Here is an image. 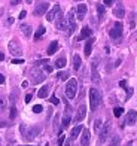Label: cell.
Here are the masks:
<instances>
[{
    "mask_svg": "<svg viewBox=\"0 0 137 146\" xmlns=\"http://www.w3.org/2000/svg\"><path fill=\"white\" fill-rule=\"evenodd\" d=\"M8 48H9V52L12 55L19 57L23 54V46H21V43H19L17 39H12V40L9 42V45H8Z\"/></svg>",
    "mask_w": 137,
    "mask_h": 146,
    "instance_id": "obj_3",
    "label": "cell"
},
{
    "mask_svg": "<svg viewBox=\"0 0 137 146\" xmlns=\"http://www.w3.org/2000/svg\"><path fill=\"white\" fill-rule=\"evenodd\" d=\"M45 146H49V145H45Z\"/></svg>",
    "mask_w": 137,
    "mask_h": 146,
    "instance_id": "obj_57",
    "label": "cell"
},
{
    "mask_svg": "<svg viewBox=\"0 0 137 146\" xmlns=\"http://www.w3.org/2000/svg\"><path fill=\"white\" fill-rule=\"evenodd\" d=\"M122 112H124L122 108H115V109H113V115H115L116 118H119V116L122 115Z\"/></svg>",
    "mask_w": 137,
    "mask_h": 146,
    "instance_id": "obj_31",
    "label": "cell"
},
{
    "mask_svg": "<svg viewBox=\"0 0 137 146\" xmlns=\"http://www.w3.org/2000/svg\"><path fill=\"white\" fill-rule=\"evenodd\" d=\"M3 14H5V9H3V8H2V9H0V17H2V15H3Z\"/></svg>",
    "mask_w": 137,
    "mask_h": 146,
    "instance_id": "obj_52",
    "label": "cell"
},
{
    "mask_svg": "<svg viewBox=\"0 0 137 146\" xmlns=\"http://www.w3.org/2000/svg\"><path fill=\"white\" fill-rule=\"evenodd\" d=\"M125 90H127V98H130L133 94V88H125Z\"/></svg>",
    "mask_w": 137,
    "mask_h": 146,
    "instance_id": "obj_41",
    "label": "cell"
},
{
    "mask_svg": "<svg viewBox=\"0 0 137 146\" xmlns=\"http://www.w3.org/2000/svg\"><path fill=\"white\" fill-rule=\"evenodd\" d=\"M5 82V76L2 75V73H0V84H3Z\"/></svg>",
    "mask_w": 137,
    "mask_h": 146,
    "instance_id": "obj_48",
    "label": "cell"
},
{
    "mask_svg": "<svg viewBox=\"0 0 137 146\" xmlns=\"http://www.w3.org/2000/svg\"><path fill=\"white\" fill-rule=\"evenodd\" d=\"M25 2H27V3H28V5H30V3H31V2H33V0H25Z\"/></svg>",
    "mask_w": 137,
    "mask_h": 146,
    "instance_id": "obj_53",
    "label": "cell"
},
{
    "mask_svg": "<svg viewBox=\"0 0 137 146\" xmlns=\"http://www.w3.org/2000/svg\"><path fill=\"white\" fill-rule=\"evenodd\" d=\"M57 51H58V42L57 40H52L51 45L48 46V49H46V54L48 55H52V54H55Z\"/></svg>",
    "mask_w": 137,
    "mask_h": 146,
    "instance_id": "obj_22",
    "label": "cell"
},
{
    "mask_svg": "<svg viewBox=\"0 0 137 146\" xmlns=\"http://www.w3.org/2000/svg\"><path fill=\"white\" fill-rule=\"evenodd\" d=\"M97 12H99L100 17H103L104 15V5H97Z\"/></svg>",
    "mask_w": 137,
    "mask_h": 146,
    "instance_id": "obj_32",
    "label": "cell"
},
{
    "mask_svg": "<svg viewBox=\"0 0 137 146\" xmlns=\"http://www.w3.org/2000/svg\"><path fill=\"white\" fill-rule=\"evenodd\" d=\"M87 11H88V8H87V5H83V3H81V5H77V9H76V17H77V19H83V17H85V14H87Z\"/></svg>",
    "mask_w": 137,
    "mask_h": 146,
    "instance_id": "obj_15",
    "label": "cell"
},
{
    "mask_svg": "<svg viewBox=\"0 0 137 146\" xmlns=\"http://www.w3.org/2000/svg\"><path fill=\"white\" fill-rule=\"evenodd\" d=\"M64 140H66V136H64V134H60V137H58V142H57V145H58V146H63Z\"/></svg>",
    "mask_w": 137,
    "mask_h": 146,
    "instance_id": "obj_35",
    "label": "cell"
},
{
    "mask_svg": "<svg viewBox=\"0 0 137 146\" xmlns=\"http://www.w3.org/2000/svg\"><path fill=\"white\" fill-rule=\"evenodd\" d=\"M81 145L82 146H89V131L83 128L81 133Z\"/></svg>",
    "mask_w": 137,
    "mask_h": 146,
    "instance_id": "obj_16",
    "label": "cell"
},
{
    "mask_svg": "<svg viewBox=\"0 0 137 146\" xmlns=\"http://www.w3.org/2000/svg\"><path fill=\"white\" fill-rule=\"evenodd\" d=\"M101 102V94L97 88H91L89 90V108L91 110H95L97 108L100 106Z\"/></svg>",
    "mask_w": 137,
    "mask_h": 146,
    "instance_id": "obj_1",
    "label": "cell"
},
{
    "mask_svg": "<svg viewBox=\"0 0 137 146\" xmlns=\"http://www.w3.org/2000/svg\"><path fill=\"white\" fill-rule=\"evenodd\" d=\"M23 146H28V145H23Z\"/></svg>",
    "mask_w": 137,
    "mask_h": 146,
    "instance_id": "obj_56",
    "label": "cell"
},
{
    "mask_svg": "<svg viewBox=\"0 0 137 146\" xmlns=\"http://www.w3.org/2000/svg\"><path fill=\"white\" fill-rule=\"evenodd\" d=\"M24 63V60L21 58H15V60H12V64H23Z\"/></svg>",
    "mask_w": 137,
    "mask_h": 146,
    "instance_id": "obj_38",
    "label": "cell"
},
{
    "mask_svg": "<svg viewBox=\"0 0 137 146\" xmlns=\"http://www.w3.org/2000/svg\"><path fill=\"white\" fill-rule=\"evenodd\" d=\"M64 66H66V58H64V57L58 58L57 61H55V67H57V69H63Z\"/></svg>",
    "mask_w": 137,
    "mask_h": 146,
    "instance_id": "obj_27",
    "label": "cell"
},
{
    "mask_svg": "<svg viewBox=\"0 0 137 146\" xmlns=\"http://www.w3.org/2000/svg\"><path fill=\"white\" fill-rule=\"evenodd\" d=\"M119 145V136H112V140L107 146H118Z\"/></svg>",
    "mask_w": 137,
    "mask_h": 146,
    "instance_id": "obj_30",
    "label": "cell"
},
{
    "mask_svg": "<svg viewBox=\"0 0 137 146\" xmlns=\"http://www.w3.org/2000/svg\"><path fill=\"white\" fill-rule=\"evenodd\" d=\"M54 128L58 130V116H55V119H54Z\"/></svg>",
    "mask_w": 137,
    "mask_h": 146,
    "instance_id": "obj_44",
    "label": "cell"
},
{
    "mask_svg": "<svg viewBox=\"0 0 137 146\" xmlns=\"http://www.w3.org/2000/svg\"><path fill=\"white\" fill-rule=\"evenodd\" d=\"M27 85H28V82H27V81H24V82L21 84V87H23V88H25V87H27Z\"/></svg>",
    "mask_w": 137,
    "mask_h": 146,
    "instance_id": "obj_50",
    "label": "cell"
},
{
    "mask_svg": "<svg viewBox=\"0 0 137 146\" xmlns=\"http://www.w3.org/2000/svg\"><path fill=\"white\" fill-rule=\"evenodd\" d=\"M76 92H77V81L71 78L66 84V96H67V98L71 100V98L76 97Z\"/></svg>",
    "mask_w": 137,
    "mask_h": 146,
    "instance_id": "obj_2",
    "label": "cell"
},
{
    "mask_svg": "<svg viewBox=\"0 0 137 146\" xmlns=\"http://www.w3.org/2000/svg\"><path fill=\"white\" fill-rule=\"evenodd\" d=\"M125 121H127L128 125H134V124H136V121H137V113H136V110H128Z\"/></svg>",
    "mask_w": 137,
    "mask_h": 146,
    "instance_id": "obj_18",
    "label": "cell"
},
{
    "mask_svg": "<svg viewBox=\"0 0 137 146\" xmlns=\"http://www.w3.org/2000/svg\"><path fill=\"white\" fill-rule=\"evenodd\" d=\"M43 70L46 72V73H51V72H52V66H49V64H45V67H43Z\"/></svg>",
    "mask_w": 137,
    "mask_h": 146,
    "instance_id": "obj_39",
    "label": "cell"
},
{
    "mask_svg": "<svg viewBox=\"0 0 137 146\" xmlns=\"http://www.w3.org/2000/svg\"><path fill=\"white\" fill-rule=\"evenodd\" d=\"M11 24H14V18H8V19H6V25H11Z\"/></svg>",
    "mask_w": 137,
    "mask_h": 146,
    "instance_id": "obj_45",
    "label": "cell"
},
{
    "mask_svg": "<svg viewBox=\"0 0 137 146\" xmlns=\"http://www.w3.org/2000/svg\"><path fill=\"white\" fill-rule=\"evenodd\" d=\"M82 130H83V128H82V125H76L75 128H71V133H70V140H75V139H76V137L82 133Z\"/></svg>",
    "mask_w": 137,
    "mask_h": 146,
    "instance_id": "obj_21",
    "label": "cell"
},
{
    "mask_svg": "<svg viewBox=\"0 0 137 146\" xmlns=\"http://www.w3.org/2000/svg\"><path fill=\"white\" fill-rule=\"evenodd\" d=\"M61 14V9H60V5H54L52 6V9L48 11V14H46V19L51 23V21H54V19Z\"/></svg>",
    "mask_w": 137,
    "mask_h": 146,
    "instance_id": "obj_9",
    "label": "cell"
},
{
    "mask_svg": "<svg viewBox=\"0 0 137 146\" xmlns=\"http://www.w3.org/2000/svg\"><path fill=\"white\" fill-rule=\"evenodd\" d=\"M75 2H82V0H75Z\"/></svg>",
    "mask_w": 137,
    "mask_h": 146,
    "instance_id": "obj_55",
    "label": "cell"
},
{
    "mask_svg": "<svg viewBox=\"0 0 137 146\" xmlns=\"http://www.w3.org/2000/svg\"><path fill=\"white\" fill-rule=\"evenodd\" d=\"M66 146H71V145H70V142H67V143H66Z\"/></svg>",
    "mask_w": 137,
    "mask_h": 146,
    "instance_id": "obj_54",
    "label": "cell"
},
{
    "mask_svg": "<svg viewBox=\"0 0 137 146\" xmlns=\"http://www.w3.org/2000/svg\"><path fill=\"white\" fill-rule=\"evenodd\" d=\"M101 128H103V122H101V119H95V121H94V130H95V133H100V131H101Z\"/></svg>",
    "mask_w": 137,
    "mask_h": 146,
    "instance_id": "obj_28",
    "label": "cell"
},
{
    "mask_svg": "<svg viewBox=\"0 0 137 146\" xmlns=\"http://www.w3.org/2000/svg\"><path fill=\"white\" fill-rule=\"evenodd\" d=\"M57 29L60 30V31L69 33V23H67V18L63 17L61 14L58 15V19H57Z\"/></svg>",
    "mask_w": 137,
    "mask_h": 146,
    "instance_id": "obj_7",
    "label": "cell"
},
{
    "mask_svg": "<svg viewBox=\"0 0 137 146\" xmlns=\"http://www.w3.org/2000/svg\"><path fill=\"white\" fill-rule=\"evenodd\" d=\"M136 23H137V14L136 12H131L130 14V29H136Z\"/></svg>",
    "mask_w": 137,
    "mask_h": 146,
    "instance_id": "obj_25",
    "label": "cell"
},
{
    "mask_svg": "<svg viewBox=\"0 0 137 146\" xmlns=\"http://www.w3.org/2000/svg\"><path fill=\"white\" fill-rule=\"evenodd\" d=\"M91 79H93L94 82H99L100 81V76H99V70H97V61H93L91 63Z\"/></svg>",
    "mask_w": 137,
    "mask_h": 146,
    "instance_id": "obj_17",
    "label": "cell"
},
{
    "mask_svg": "<svg viewBox=\"0 0 137 146\" xmlns=\"http://www.w3.org/2000/svg\"><path fill=\"white\" fill-rule=\"evenodd\" d=\"M109 131H110V122L107 121L106 124H103V128H101V131L99 133V145H103L104 142L107 140V137H109Z\"/></svg>",
    "mask_w": 137,
    "mask_h": 146,
    "instance_id": "obj_4",
    "label": "cell"
},
{
    "mask_svg": "<svg viewBox=\"0 0 137 146\" xmlns=\"http://www.w3.org/2000/svg\"><path fill=\"white\" fill-rule=\"evenodd\" d=\"M119 87L125 88V87H127V81H121V82H119Z\"/></svg>",
    "mask_w": 137,
    "mask_h": 146,
    "instance_id": "obj_47",
    "label": "cell"
},
{
    "mask_svg": "<svg viewBox=\"0 0 137 146\" xmlns=\"http://www.w3.org/2000/svg\"><path fill=\"white\" fill-rule=\"evenodd\" d=\"M31 102V94H27L25 96V103H30Z\"/></svg>",
    "mask_w": 137,
    "mask_h": 146,
    "instance_id": "obj_46",
    "label": "cell"
},
{
    "mask_svg": "<svg viewBox=\"0 0 137 146\" xmlns=\"http://www.w3.org/2000/svg\"><path fill=\"white\" fill-rule=\"evenodd\" d=\"M42 110H43V108H42L40 104H36V106H33V112H34V113H40Z\"/></svg>",
    "mask_w": 137,
    "mask_h": 146,
    "instance_id": "obj_33",
    "label": "cell"
},
{
    "mask_svg": "<svg viewBox=\"0 0 137 146\" xmlns=\"http://www.w3.org/2000/svg\"><path fill=\"white\" fill-rule=\"evenodd\" d=\"M21 3V0H11V5L12 6H17V5H19Z\"/></svg>",
    "mask_w": 137,
    "mask_h": 146,
    "instance_id": "obj_43",
    "label": "cell"
},
{
    "mask_svg": "<svg viewBox=\"0 0 137 146\" xmlns=\"http://www.w3.org/2000/svg\"><path fill=\"white\" fill-rule=\"evenodd\" d=\"M9 116H11V119H14V118L17 116V108H15V106H12V108H11V113H9Z\"/></svg>",
    "mask_w": 137,
    "mask_h": 146,
    "instance_id": "obj_34",
    "label": "cell"
},
{
    "mask_svg": "<svg viewBox=\"0 0 137 146\" xmlns=\"http://www.w3.org/2000/svg\"><path fill=\"white\" fill-rule=\"evenodd\" d=\"M109 36L112 39H115V40L121 39V36H122V24L121 23H115L113 29H110V31H109Z\"/></svg>",
    "mask_w": 137,
    "mask_h": 146,
    "instance_id": "obj_5",
    "label": "cell"
},
{
    "mask_svg": "<svg viewBox=\"0 0 137 146\" xmlns=\"http://www.w3.org/2000/svg\"><path fill=\"white\" fill-rule=\"evenodd\" d=\"M69 124H70V115H66L63 118V122H61V128L63 130H66L69 127Z\"/></svg>",
    "mask_w": 137,
    "mask_h": 146,
    "instance_id": "obj_29",
    "label": "cell"
},
{
    "mask_svg": "<svg viewBox=\"0 0 137 146\" xmlns=\"http://www.w3.org/2000/svg\"><path fill=\"white\" fill-rule=\"evenodd\" d=\"M49 102H51L52 104H55V106H57L58 103H60V100H58V98H57L55 96H51V98H49Z\"/></svg>",
    "mask_w": 137,
    "mask_h": 146,
    "instance_id": "obj_37",
    "label": "cell"
},
{
    "mask_svg": "<svg viewBox=\"0 0 137 146\" xmlns=\"http://www.w3.org/2000/svg\"><path fill=\"white\" fill-rule=\"evenodd\" d=\"M66 18H67V23H69V35H71V33H75L76 29H77V24H76V21H75V14H73V11H70Z\"/></svg>",
    "mask_w": 137,
    "mask_h": 146,
    "instance_id": "obj_8",
    "label": "cell"
},
{
    "mask_svg": "<svg viewBox=\"0 0 137 146\" xmlns=\"http://www.w3.org/2000/svg\"><path fill=\"white\" fill-rule=\"evenodd\" d=\"M19 29H21L23 35H24L25 37H30V36H31V25H28V24H23Z\"/></svg>",
    "mask_w": 137,
    "mask_h": 146,
    "instance_id": "obj_23",
    "label": "cell"
},
{
    "mask_svg": "<svg viewBox=\"0 0 137 146\" xmlns=\"http://www.w3.org/2000/svg\"><path fill=\"white\" fill-rule=\"evenodd\" d=\"M5 106V100H2V98H0V108H3Z\"/></svg>",
    "mask_w": 137,
    "mask_h": 146,
    "instance_id": "obj_51",
    "label": "cell"
},
{
    "mask_svg": "<svg viewBox=\"0 0 137 146\" xmlns=\"http://www.w3.org/2000/svg\"><path fill=\"white\" fill-rule=\"evenodd\" d=\"M57 76L60 78L61 81H66V79H67V76H69V75H67L66 72H60V73H58V75H57Z\"/></svg>",
    "mask_w": 137,
    "mask_h": 146,
    "instance_id": "obj_36",
    "label": "cell"
},
{
    "mask_svg": "<svg viewBox=\"0 0 137 146\" xmlns=\"http://www.w3.org/2000/svg\"><path fill=\"white\" fill-rule=\"evenodd\" d=\"M87 116V108H85V104H81L79 106V109H77L76 112V116H75V122H81L83 121Z\"/></svg>",
    "mask_w": 137,
    "mask_h": 146,
    "instance_id": "obj_11",
    "label": "cell"
},
{
    "mask_svg": "<svg viewBox=\"0 0 137 146\" xmlns=\"http://www.w3.org/2000/svg\"><path fill=\"white\" fill-rule=\"evenodd\" d=\"M91 35H93V30H91L89 27H83L82 31H81V35L76 37V40H85V39H89Z\"/></svg>",
    "mask_w": 137,
    "mask_h": 146,
    "instance_id": "obj_14",
    "label": "cell"
},
{
    "mask_svg": "<svg viewBox=\"0 0 137 146\" xmlns=\"http://www.w3.org/2000/svg\"><path fill=\"white\" fill-rule=\"evenodd\" d=\"M48 8H49L48 3H40V5H37L36 9H34V15H36V17H40V15H43V14H48Z\"/></svg>",
    "mask_w": 137,
    "mask_h": 146,
    "instance_id": "obj_12",
    "label": "cell"
},
{
    "mask_svg": "<svg viewBox=\"0 0 137 146\" xmlns=\"http://www.w3.org/2000/svg\"><path fill=\"white\" fill-rule=\"evenodd\" d=\"M81 64H82L81 57L77 55V54H75V55H73V69H75V70H79V69H81Z\"/></svg>",
    "mask_w": 137,
    "mask_h": 146,
    "instance_id": "obj_24",
    "label": "cell"
},
{
    "mask_svg": "<svg viewBox=\"0 0 137 146\" xmlns=\"http://www.w3.org/2000/svg\"><path fill=\"white\" fill-rule=\"evenodd\" d=\"M45 81V73L42 70H39L37 67L31 70V82L33 84H40Z\"/></svg>",
    "mask_w": 137,
    "mask_h": 146,
    "instance_id": "obj_6",
    "label": "cell"
},
{
    "mask_svg": "<svg viewBox=\"0 0 137 146\" xmlns=\"http://www.w3.org/2000/svg\"><path fill=\"white\" fill-rule=\"evenodd\" d=\"M45 31H46V30H45V27H43V25H40V27L36 30V33H34V40H39V39L45 35Z\"/></svg>",
    "mask_w": 137,
    "mask_h": 146,
    "instance_id": "obj_26",
    "label": "cell"
},
{
    "mask_svg": "<svg viewBox=\"0 0 137 146\" xmlns=\"http://www.w3.org/2000/svg\"><path fill=\"white\" fill-rule=\"evenodd\" d=\"M3 60H5V54H3L2 51H0V61H3Z\"/></svg>",
    "mask_w": 137,
    "mask_h": 146,
    "instance_id": "obj_49",
    "label": "cell"
},
{
    "mask_svg": "<svg viewBox=\"0 0 137 146\" xmlns=\"http://www.w3.org/2000/svg\"><path fill=\"white\" fill-rule=\"evenodd\" d=\"M25 17H27V12H25V11H21V14H19L18 18H19V19H24Z\"/></svg>",
    "mask_w": 137,
    "mask_h": 146,
    "instance_id": "obj_40",
    "label": "cell"
},
{
    "mask_svg": "<svg viewBox=\"0 0 137 146\" xmlns=\"http://www.w3.org/2000/svg\"><path fill=\"white\" fill-rule=\"evenodd\" d=\"M40 130H42L40 127H31V128L24 134V137L27 139L28 142H31V140H34V139H36V136L39 134V133H40Z\"/></svg>",
    "mask_w": 137,
    "mask_h": 146,
    "instance_id": "obj_10",
    "label": "cell"
},
{
    "mask_svg": "<svg viewBox=\"0 0 137 146\" xmlns=\"http://www.w3.org/2000/svg\"><path fill=\"white\" fill-rule=\"evenodd\" d=\"M49 90H51V85H49V84H48V85H43V87H42L40 90H39L37 97H39V98H45V97H48Z\"/></svg>",
    "mask_w": 137,
    "mask_h": 146,
    "instance_id": "obj_20",
    "label": "cell"
},
{
    "mask_svg": "<svg viewBox=\"0 0 137 146\" xmlns=\"http://www.w3.org/2000/svg\"><path fill=\"white\" fill-rule=\"evenodd\" d=\"M113 15H115L116 18H119V19H122L124 17H125V9H124V5H122V3H118V5L115 6Z\"/></svg>",
    "mask_w": 137,
    "mask_h": 146,
    "instance_id": "obj_13",
    "label": "cell"
},
{
    "mask_svg": "<svg viewBox=\"0 0 137 146\" xmlns=\"http://www.w3.org/2000/svg\"><path fill=\"white\" fill-rule=\"evenodd\" d=\"M115 0H104V6H112V3Z\"/></svg>",
    "mask_w": 137,
    "mask_h": 146,
    "instance_id": "obj_42",
    "label": "cell"
},
{
    "mask_svg": "<svg viewBox=\"0 0 137 146\" xmlns=\"http://www.w3.org/2000/svg\"><path fill=\"white\" fill-rule=\"evenodd\" d=\"M94 40L95 39L94 37H89L88 40H87V43H85V57H89L91 55V52H93V45H94Z\"/></svg>",
    "mask_w": 137,
    "mask_h": 146,
    "instance_id": "obj_19",
    "label": "cell"
}]
</instances>
